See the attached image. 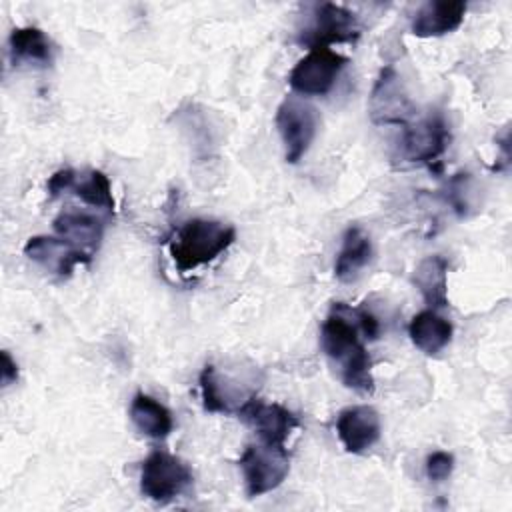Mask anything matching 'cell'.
<instances>
[{
	"instance_id": "10",
	"label": "cell",
	"mask_w": 512,
	"mask_h": 512,
	"mask_svg": "<svg viewBox=\"0 0 512 512\" xmlns=\"http://www.w3.org/2000/svg\"><path fill=\"white\" fill-rule=\"evenodd\" d=\"M370 118L376 124H402L406 126L414 114V104L408 98L398 72L392 66H384L374 82L370 94Z\"/></svg>"
},
{
	"instance_id": "20",
	"label": "cell",
	"mask_w": 512,
	"mask_h": 512,
	"mask_svg": "<svg viewBox=\"0 0 512 512\" xmlns=\"http://www.w3.org/2000/svg\"><path fill=\"white\" fill-rule=\"evenodd\" d=\"M70 192L76 194L84 204L100 208L108 214H114V196H112V186L110 180L104 172L100 170H88L84 174L74 176V182L70 186Z\"/></svg>"
},
{
	"instance_id": "4",
	"label": "cell",
	"mask_w": 512,
	"mask_h": 512,
	"mask_svg": "<svg viewBox=\"0 0 512 512\" xmlns=\"http://www.w3.org/2000/svg\"><path fill=\"white\" fill-rule=\"evenodd\" d=\"M238 464L250 498L276 490L290 472V456L286 448L264 442L246 446Z\"/></svg>"
},
{
	"instance_id": "2",
	"label": "cell",
	"mask_w": 512,
	"mask_h": 512,
	"mask_svg": "<svg viewBox=\"0 0 512 512\" xmlns=\"http://www.w3.org/2000/svg\"><path fill=\"white\" fill-rule=\"evenodd\" d=\"M236 240V230L230 224L210 218L186 220L172 236L168 248L180 272H190L216 260Z\"/></svg>"
},
{
	"instance_id": "18",
	"label": "cell",
	"mask_w": 512,
	"mask_h": 512,
	"mask_svg": "<svg viewBox=\"0 0 512 512\" xmlns=\"http://www.w3.org/2000/svg\"><path fill=\"white\" fill-rule=\"evenodd\" d=\"M8 52L14 64L50 66L54 58V48L50 38L36 26L14 28L8 38Z\"/></svg>"
},
{
	"instance_id": "17",
	"label": "cell",
	"mask_w": 512,
	"mask_h": 512,
	"mask_svg": "<svg viewBox=\"0 0 512 512\" xmlns=\"http://www.w3.org/2000/svg\"><path fill=\"white\" fill-rule=\"evenodd\" d=\"M412 282L432 310L448 306V260L444 256L434 254L420 260Z\"/></svg>"
},
{
	"instance_id": "1",
	"label": "cell",
	"mask_w": 512,
	"mask_h": 512,
	"mask_svg": "<svg viewBox=\"0 0 512 512\" xmlns=\"http://www.w3.org/2000/svg\"><path fill=\"white\" fill-rule=\"evenodd\" d=\"M358 334L360 326L354 308L336 302L320 326V348L338 368V376L346 388L370 394L374 390L372 360Z\"/></svg>"
},
{
	"instance_id": "7",
	"label": "cell",
	"mask_w": 512,
	"mask_h": 512,
	"mask_svg": "<svg viewBox=\"0 0 512 512\" xmlns=\"http://www.w3.org/2000/svg\"><path fill=\"white\" fill-rule=\"evenodd\" d=\"M450 130L440 112H432L414 124H406L400 138V154L406 162L432 166L446 152Z\"/></svg>"
},
{
	"instance_id": "6",
	"label": "cell",
	"mask_w": 512,
	"mask_h": 512,
	"mask_svg": "<svg viewBox=\"0 0 512 512\" xmlns=\"http://www.w3.org/2000/svg\"><path fill=\"white\" fill-rule=\"evenodd\" d=\"M348 58L330 46L310 48L304 58L290 70L288 84L300 96H324L332 90Z\"/></svg>"
},
{
	"instance_id": "23",
	"label": "cell",
	"mask_w": 512,
	"mask_h": 512,
	"mask_svg": "<svg viewBox=\"0 0 512 512\" xmlns=\"http://www.w3.org/2000/svg\"><path fill=\"white\" fill-rule=\"evenodd\" d=\"M74 176H76V170L72 168H62L58 172H54L50 178H48V184H46V190L52 198L60 196L62 192H70V186L74 182Z\"/></svg>"
},
{
	"instance_id": "3",
	"label": "cell",
	"mask_w": 512,
	"mask_h": 512,
	"mask_svg": "<svg viewBox=\"0 0 512 512\" xmlns=\"http://www.w3.org/2000/svg\"><path fill=\"white\" fill-rule=\"evenodd\" d=\"M192 480V470L182 458L154 450L142 462L140 492L156 504H168L182 496L192 486Z\"/></svg>"
},
{
	"instance_id": "12",
	"label": "cell",
	"mask_w": 512,
	"mask_h": 512,
	"mask_svg": "<svg viewBox=\"0 0 512 512\" xmlns=\"http://www.w3.org/2000/svg\"><path fill=\"white\" fill-rule=\"evenodd\" d=\"M382 432L380 414L368 404H354L340 410L336 418V434L350 454H364L370 450Z\"/></svg>"
},
{
	"instance_id": "19",
	"label": "cell",
	"mask_w": 512,
	"mask_h": 512,
	"mask_svg": "<svg viewBox=\"0 0 512 512\" xmlns=\"http://www.w3.org/2000/svg\"><path fill=\"white\" fill-rule=\"evenodd\" d=\"M130 420L144 436L154 440L166 438L174 428L172 412L162 402L144 392L134 394L130 402Z\"/></svg>"
},
{
	"instance_id": "8",
	"label": "cell",
	"mask_w": 512,
	"mask_h": 512,
	"mask_svg": "<svg viewBox=\"0 0 512 512\" xmlns=\"http://www.w3.org/2000/svg\"><path fill=\"white\" fill-rule=\"evenodd\" d=\"M236 414L258 434L260 442L270 446H284L292 430L300 426V420L294 412L282 404H268L256 398V394L244 400Z\"/></svg>"
},
{
	"instance_id": "24",
	"label": "cell",
	"mask_w": 512,
	"mask_h": 512,
	"mask_svg": "<svg viewBox=\"0 0 512 512\" xmlns=\"http://www.w3.org/2000/svg\"><path fill=\"white\" fill-rule=\"evenodd\" d=\"M18 378V366L16 360L10 356V352H2V386H10Z\"/></svg>"
},
{
	"instance_id": "14",
	"label": "cell",
	"mask_w": 512,
	"mask_h": 512,
	"mask_svg": "<svg viewBox=\"0 0 512 512\" xmlns=\"http://www.w3.org/2000/svg\"><path fill=\"white\" fill-rule=\"evenodd\" d=\"M54 232L74 244L76 248L88 252L94 256V252L100 248L102 236H104V222L88 212L78 210H64L60 212L54 222Z\"/></svg>"
},
{
	"instance_id": "9",
	"label": "cell",
	"mask_w": 512,
	"mask_h": 512,
	"mask_svg": "<svg viewBox=\"0 0 512 512\" xmlns=\"http://www.w3.org/2000/svg\"><path fill=\"white\" fill-rule=\"evenodd\" d=\"M360 36V26L348 8L332 2H324L314 6L312 24L300 32L298 42L316 48L330 46L334 42H352Z\"/></svg>"
},
{
	"instance_id": "11",
	"label": "cell",
	"mask_w": 512,
	"mask_h": 512,
	"mask_svg": "<svg viewBox=\"0 0 512 512\" xmlns=\"http://www.w3.org/2000/svg\"><path fill=\"white\" fill-rule=\"evenodd\" d=\"M24 254L28 260L58 278H68L78 264H88L92 260V254L76 248L60 236H32L24 244Z\"/></svg>"
},
{
	"instance_id": "22",
	"label": "cell",
	"mask_w": 512,
	"mask_h": 512,
	"mask_svg": "<svg viewBox=\"0 0 512 512\" xmlns=\"http://www.w3.org/2000/svg\"><path fill=\"white\" fill-rule=\"evenodd\" d=\"M454 470V456L444 450H436L426 458V476L432 482L446 480Z\"/></svg>"
},
{
	"instance_id": "21",
	"label": "cell",
	"mask_w": 512,
	"mask_h": 512,
	"mask_svg": "<svg viewBox=\"0 0 512 512\" xmlns=\"http://www.w3.org/2000/svg\"><path fill=\"white\" fill-rule=\"evenodd\" d=\"M198 384H200V396H202V406L206 412H222V414H232L234 406H232V396L228 394V390L224 388L216 366L206 364L198 376Z\"/></svg>"
},
{
	"instance_id": "5",
	"label": "cell",
	"mask_w": 512,
	"mask_h": 512,
	"mask_svg": "<svg viewBox=\"0 0 512 512\" xmlns=\"http://www.w3.org/2000/svg\"><path fill=\"white\" fill-rule=\"evenodd\" d=\"M276 128L284 144L288 164H298L318 132V112L312 104L288 96L276 110Z\"/></svg>"
},
{
	"instance_id": "15",
	"label": "cell",
	"mask_w": 512,
	"mask_h": 512,
	"mask_svg": "<svg viewBox=\"0 0 512 512\" xmlns=\"http://www.w3.org/2000/svg\"><path fill=\"white\" fill-rule=\"evenodd\" d=\"M372 260V242L360 226L346 228L342 236V246L336 254L334 276L340 282H354L360 272Z\"/></svg>"
},
{
	"instance_id": "16",
	"label": "cell",
	"mask_w": 512,
	"mask_h": 512,
	"mask_svg": "<svg viewBox=\"0 0 512 512\" xmlns=\"http://www.w3.org/2000/svg\"><path fill=\"white\" fill-rule=\"evenodd\" d=\"M452 332L454 328L450 320H446L432 308L414 314L408 324V336L412 344L428 356H434L440 350H444L452 340Z\"/></svg>"
},
{
	"instance_id": "13",
	"label": "cell",
	"mask_w": 512,
	"mask_h": 512,
	"mask_svg": "<svg viewBox=\"0 0 512 512\" xmlns=\"http://www.w3.org/2000/svg\"><path fill=\"white\" fill-rule=\"evenodd\" d=\"M464 14L466 4L460 0H432L416 10L410 30L418 38H438L460 28Z\"/></svg>"
}]
</instances>
